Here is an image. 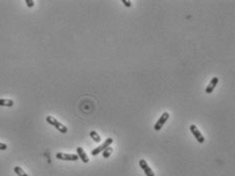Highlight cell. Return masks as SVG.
I'll use <instances>...</instances> for the list:
<instances>
[{
	"mask_svg": "<svg viewBox=\"0 0 235 176\" xmlns=\"http://www.w3.org/2000/svg\"><path fill=\"white\" fill-rule=\"evenodd\" d=\"M113 138L112 137H109V138H107L106 140L103 142V144H101V145H99L98 148H94L93 151L91 152V154H92V156H97L98 154H100V152H102L106 148H109L110 144H113Z\"/></svg>",
	"mask_w": 235,
	"mask_h": 176,
	"instance_id": "obj_4",
	"label": "cell"
},
{
	"mask_svg": "<svg viewBox=\"0 0 235 176\" xmlns=\"http://www.w3.org/2000/svg\"><path fill=\"white\" fill-rule=\"evenodd\" d=\"M218 83H219V78H218V77H214V78L210 81L209 85L207 86V88H206V93L211 94L212 92H213V91L215 90V88H216V86L218 85Z\"/></svg>",
	"mask_w": 235,
	"mask_h": 176,
	"instance_id": "obj_7",
	"label": "cell"
},
{
	"mask_svg": "<svg viewBox=\"0 0 235 176\" xmlns=\"http://www.w3.org/2000/svg\"><path fill=\"white\" fill-rule=\"evenodd\" d=\"M189 129H190L191 133H192L194 137H195L197 142H199V144H203L204 140H206V138H204V136L201 134V132L199 131V129L197 128L195 125H193V124L189 126Z\"/></svg>",
	"mask_w": 235,
	"mask_h": 176,
	"instance_id": "obj_3",
	"label": "cell"
},
{
	"mask_svg": "<svg viewBox=\"0 0 235 176\" xmlns=\"http://www.w3.org/2000/svg\"><path fill=\"white\" fill-rule=\"evenodd\" d=\"M169 118H170V114L169 113H167V112H164V114L160 116V118L157 120V122L154 124V126H153V128H154V130L156 131H160V129L163 128V126L166 124V122L169 120Z\"/></svg>",
	"mask_w": 235,
	"mask_h": 176,
	"instance_id": "obj_2",
	"label": "cell"
},
{
	"mask_svg": "<svg viewBox=\"0 0 235 176\" xmlns=\"http://www.w3.org/2000/svg\"><path fill=\"white\" fill-rule=\"evenodd\" d=\"M90 137H91L95 142H100V141H101V137H100L99 134L97 133L96 131H91V132H90Z\"/></svg>",
	"mask_w": 235,
	"mask_h": 176,
	"instance_id": "obj_11",
	"label": "cell"
},
{
	"mask_svg": "<svg viewBox=\"0 0 235 176\" xmlns=\"http://www.w3.org/2000/svg\"><path fill=\"white\" fill-rule=\"evenodd\" d=\"M46 122L48 123V124L51 125V126H53V127H54L56 130H58L60 133L65 134V133H66V132H68V128H66V126L62 124V123H60L59 121L56 120L55 118L51 117V116H47V117H46Z\"/></svg>",
	"mask_w": 235,
	"mask_h": 176,
	"instance_id": "obj_1",
	"label": "cell"
},
{
	"mask_svg": "<svg viewBox=\"0 0 235 176\" xmlns=\"http://www.w3.org/2000/svg\"><path fill=\"white\" fill-rule=\"evenodd\" d=\"M13 171H15V173L18 176H29L25 171L23 170L22 167H19V166H15V167L13 168Z\"/></svg>",
	"mask_w": 235,
	"mask_h": 176,
	"instance_id": "obj_10",
	"label": "cell"
},
{
	"mask_svg": "<svg viewBox=\"0 0 235 176\" xmlns=\"http://www.w3.org/2000/svg\"><path fill=\"white\" fill-rule=\"evenodd\" d=\"M13 101H11V99H6V98H0V105L1 107H8L11 108L13 105Z\"/></svg>",
	"mask_w": 235,
	"mask_h": 176,
	"instance_id": "obj_9",
	"label": "cell"
},
{
	"mask_svg": "<svg viewBox=\"0 0 235 176\" xmlns=\"http://www.w3.org/2000/svg\"><path fill=\"white\" fill-rule=\"evenodd\" d=\"M76 151H77V154H78L77 156H78V157H79V159H81V160H82V162H83V163H85V164H86V163H88V162H89L88 156H87L86 152L84 151V149H83V148H81V147H78V148H77V149H76Z\"/></svg>",
	"mask_w": 235,
	"mask_h": 176,
	"instance_id": "obj_8",
	"label": "cell"
},
{
	"mask_svg": "<svg viewBox=\"0 0 235 176\" xmlns=\"http://www.w3.org/2000/svg\"><path fill=\"white\" fill-rule=\"evenodd\" d=\"M5 149H7V144L0 142V151H5Z\"/></svg>",
	"mask_w": 235,
	"mask_h": 176,
	"instance_id": "obj_14",
	"label": "cell"
},
{
	"mask_svg": "<svg viewBox=\"0 0 235 176\" xmlns=\"http://www.w3.org/2000/svg\"><path fill=\"white\" fill-rule=\"evenodd\" d=\"M56 159L58 160H62V161H72V162H76L79 160V157L77 155L74 154H65V152H58L56 154Z\"/></svg>",
	"mask_w": 235,
	"mask_h": 176,
	"instance_id": "obj_5",
	"label": "cell"
},
{
	"mask_svg": "<svg viewBox=\"0 0 235 176\" xmlns=\"http://www.w3.org/2000/svg\"><path fill=\"white\" fill-rule=\"evenodd\" d=\"M26 4L28 7H33L35 5V1L34 0H26Z\"/></svg>",
	"mask_w": 235,
	"mask_h": 176,
	"instance_id": "obj_13",
	"label": "cell"
},
{
	"mask_svg": "<svg viewBox=\"0 0 235 176\" xmlns=\"http://www.w3.org/2000/svg\"><path fill=\"white\" fill-rule=\"evenodd\" d=\"M112 154H113V148H110V147H109V148H106L105 151L102 152V157L105 158V159H107Z\"/></svg>",
	"mask_w": 235,
	"mask_h": 176,
	"instance_id": "obj_12",
	"label": "cell"
},
{
	"mask_svg": "<svg viewBox=\"0 0 235 176\" xmlns=\"http://www.w3.org/2000/svg\"><path fill=\"white\" fill-rule=\"evenodd\" d=\"M122 2L124 3V5L127 6V7H131V6H132V3H131V1H127V0H123Z\"/></svg>",
	"mask_w": 235,
	"mask_h": 176,
	"instance_id": "obj_15",
	"label": "cell"
},
{
	"mask_svg": "<svg viewBox=\"0 0 235 176\" xmlns=\"http://www.w3.org/2000/svg\"><path fill=\"white\" fill-rule=\"evenodd\" d=\"M139 166H140V168L143 170L144 174H145L146 176H156L154 175V172L152 171V169L149 167L148 164H147V162L144 160V159H141V160H139Z\"/></svg>",
	"mask_w": 235,
	"mask_h": 176,
	"instance_id": "obj_6",
	"label": "cell"
}]
</instances>
